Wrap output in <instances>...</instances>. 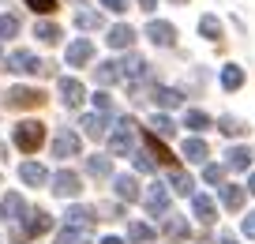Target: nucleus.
<instances>
[{
	"label": "nucleus",
	"mask_w": 255,
	"mask_h": 244,
	"mask_svg": "<svg viewBox=\"0 0 255 244\" xmlns=\"http://www.w3.org/2000/svg\"><path fill=\"white\" fill-rule=\"evenodd\" d=\"M146 38L154 41V45H173L176 41V26L173 23H161V19H154V23H146Z\"/></svg>",
	"instance_id": "9"
},
{
	"label": "nucleus",
	"mask_w": 255,
	"mask_h": 244,
	"mask_svg": "<svg viewBox=\"0 0 255 244\" xmlns=\"http://www.w3.org/2000/svg\"><path fill=\"white\" fill-rule=\"evenodd\" d=\"M154 102H158L161 109H176V105L184 102V94L173 90V87H154Z\"/></svg>",
	"instance_id": "25"
},
{
	"label": "nucleus",
	"mask_w": 255,
	"mask_h": 244,
	"mask_svg": "<svg viewBox=\"0 0 255 244\" xmlns=\"http://www.w3.org/2000/svg\"><path fill=\"white\" fill-rule=\"evenodd\" d=\"M203 181H207V184H222L225 181V169L222 166H203Z\"/></svg>",
	"instance_id": "39"
},
{
	"label": "nucleus",
	"mask_w": 255,
	"mask_h": 244,
	"mask_svg": "<svg viewBox=\"0 0 255 244\" xmlns=\"http://www.w3.org/2000/svg\"><path fill=\"white\" fill-rule=\"evenodd\" d=\"M184 158L188 162H207V139H199V135H191V139H184Z\"/></svg>",
	"instance_id": "22"
},
{
	"label": "nucleus",
	"mask_w": 255,
	"mask_h": 244,
	"mask_svg": "<svg viewBox=\"0 0 255 244\" xmlns=\"http://www.w3.org/2000/svg\"><path fill=\"white\" fill-rule=\"evenodd\" d=\"M102 244H124V241H120V237H105Z\"/></svg>",
	"instance_id": "47"
},
{
	"label": "nucleus",
	"mask_w": 255,
	"mask_h": 244,
	"mask_svg": "<svg viewBox=\"0 0 255 244\" xmlns=\"http://www.w3.org/2000/svg\"><path fill=\"white\" fill-rule=\"evenodd\" d=\"M56 87H60V98H64V105H72V109H75V105L83 102V98H87L83 83H79V79H72V75H64L60 83H56Z\"/></svg>",
	"instance_id": "12"
},
{
	"label": "nucleus",
	"mask_w": 255,
	"mask_h": 244,
	"mask_svg": "<svg viewBox=\"0 0 255 244\" xmlns=\"http://www.w3.org/2000/svg\"><path fill=\"white\" fill-rule=\"evenodd\" d=\"M150 128H154V135H161V139H169V135L176 132L173 117H165V113H154V117H150Z\"/></svg>",
	"instance_id": "30"
},
{
	"label": "nucleus",
	"mask_w": 255,
	"mask_h": 244,
	"mask_svg": "<svg viewBox=\"0 0 255 244\" xmlns=\"http://www.w3.org/2000/svg\"><path fill=\"white\" fill-rule=\"evenodd\" d=\"M248 192H252V196H255V173H252V181H248Z\"/></svg>",
	"instance_id": "48"
},
{
	"label": "nucleus",
	"mask_w": 255,
	"mask_h": 244,
	"mask_svg": "<svg viewBox=\"0 0 255 244\" xmlns=\"http://www.w3.org/2000/svg\"><path fill=\"white\" fill-rule=\"evenodd\" d=\"M49 229H53V218H49L45 211H34L26 226L11 229V237H15V241H30V237H41V233H49Z\"/></svg>",
	"instance_id": "3"
},
{
	"label": "nucleus",
	"mask_w": 255,
	"mask_h": 244,
	"mask_svg": "<svg viewBox=\"0 0 255 244\" xmlns=\"http://www.w3.org/2000/svg\"><path fill=\"white\" fill-rule=\"evenodd\" d=\"M154 4H158V0H139V8H143V11H154Z\"/></svg>",
	"instance_id": "44"
},
{
	"label": "nucleus",
	"mask_w": 255,
	"mask_h": 244,
	"mask_svg": "<svg viewBox=\"0 0 255 244\" xmlns=\"http://www.w3.org/2000/svg\"><path fill=\"white\" fill-rule=\"evenodd\" d=\"M191 211H195V218L203 222V226H210V222L218 218V207L210 196H191Z\"/></svg>",
	"instance_id": "15"
},
{
	"label": "nucleus",
	"mask_w": 255,
	"mask_h": 244,
	"mask_svg": "<svg viewBox=\"0 0 255 244\" xmlns=\"http://www.w3.org/2000/svg\"><path fill=\"white\" fill-rule=\"evenodd\" d=\"M94 79L102 83V87H113V83H117V79H124V75H120V64H117V60H102V64L94 68Z\"/></svg>",
	"instance_id": "19"
},
{
	"label": "nucleus",
	"mask_w": 255,
	"mask_h": 244,
	"mask_svg": "<svg viewBox=\"0 0 255 244\" xmlns=\"http://www.w3.org/2000/svg\"><path fill=\"white\" fill-rule=\"evenodd\" d=\"M222 203L229 207V211H240V207H244V188H240V184H222Z\"/></svg>",
	"instance_id": "27"
},
{
	"label": "nucleus",
	"mask_w": 255,
	"mask_h": 244,
	"mask_svg": "<svg viewBox=\"0 0 255 244\" xmlns=\"http://www.w3.org/2000/svg\"><path fill=\"white\" fill-rule=\"evenodd\" d=\"M109 49H131V41H135V30H131V26L128 23H120V26H113L109 30Z\"/></svg>",
	"instance_id": "16"
},
{
	"label": "nucleus",
	"mask_w": 255,
	"mask_h": 244,
	"mask_svg": "<svg viewBox=\"0 0 255 244\" xmlns=\"http://www.w3.org/2000/svg\"><path fill=\"white\" fill-rule=\"evenodd\" d=\"M34 38L56 45V41H60V26H56V23H38V26H34Z\"/></svg>",
	"instance_id": "33"
},
{
	"label": "nucleus",
	"mask_w": 255,
	"mask_h": 244,
	"mask_svg": "<svg viewBox=\"0 0 255 244\" xmlns=\"http://www.w3.org/2000/svg\"><path fill=\"white\" fill-rule=\"evenodd\" d=\"M90 56H94V45H90L87 38L72 41V45H68V68H83V64H90Z\"/></svg>",
	"instance_id": "13"
},
{
	"label": "nucleus",
	"mask_w": 255,
	"mask_h": 244,
	"mask_svg": "<svg viewBox=\"0 0 255 244\" xmlns=\"http://www.w3.org/2000/svg\"><path fill=\"white\" fill-rule=\"evenodd\" d=\"M102 8H109V11H128V0H102Z\"/></svg>",
	"instance_id": "42"
},
{
	"label": "nucleus",
	"mask_w": 255,
	"mask_h": 244,
	"mask_svg": "<svg viewBox=\"0 0 255 244\" xmlns=\"http://www.w3.org/2000/svg\"><path fill=\"white\" fill-rule=\"evenodd\" d=\"M143 139H146V147H150V158H158V162H165V166H173V150H169L165 143L158 139V135H154V132H146Z\"/></svg>",
	"instance_id": "23"
},
{
	"label": "nucleus",
	"mask_w": 255,
	"mask_h": 244,
	"mask_svg": "<svg viewBox=\"0 0 255 244\" xmlns=\"http://www.w3.org/2000/svg\"><path fill=\"white\" fill-rule=\"evenodd\" d=\"M83 150V139L72 132V128H60L56 132V139H53V158H75Z\"/></svg>",
	"instance_id": "5"
},
{
	"label": "nucleus",
	"mask_w": 255,
	"mask_h": 244,
	"mask_svg": "<svg viewBox=\"0 0 255 244\" xmlns=\"http://www.w3.org/2000/svg\"><path fill=\"white\" fill-rule=\"evenodd\" d=\"M94 109H98V113H109V109H113V98L105 94V90H102V94H94Z\"/></svg>",
	"instance_id": "41"
},
{
	"label": "nucleus",
	"mask_w": 255,
	"mask_h": 244,
	"mask_svg": "<svg viewBox=\"0 0 255 244\" xmlns=\"http://www.w3.org/2000/svg\"><path fill=\"white\" fill-rule=\"evenodd\" d=\"M56 244H87V241H83V229H72V226H68L60 237H56Z\"/></svg>",
	"instance_id": "37"
},
{
	"label": "nucleus",
	"mask_w": 255,
	"mask_h": 244,
	"mask_svg": "<svg viewBox=\"0 0 255 244\" xmlns=\"http://www.w3.org/2000/svg\"><path fill=\"white\" fill-rule=\"evenodd\" d=\"M165 237L169 241H184V237H188V222H184L180 214H169L165 218Z\"/></svg>",
	"instance_id": "28"
},
{
	"label": "nucleus",
	"mask_w": 255,
	"mask_h": 244,
	"mask_svg": "<svg viewBox=\"0 0 255 244\" xmlns=\"http://www.w3.org/2000/svg\"><path fill=\"white\" fill-rule=\"evenodd\" d=\"M11 143H15L23 154H34V150L45 143V124H41V120H23V124H15Z\"/></svg>",
	"instance_id": "1"
},
{
	"label": "nucleus",
	"mask_w": 255,
	"mask_h": 244,
	"mask_svg": "<svg viewBox=\"0 0 255 244\" xmlns=\"http://www.w3.org/2000/svg\"><path fill=\"white\" fill-rule=\"evenodd\" d=\"M184 128H191V132H203V128H210V117L203 109H188L184 113Z\"/></svg>",
	"instance_id": "31"
},
{
	"label": "nucleus",
	"mask_w": 255,
	"mask_h": 244,
	"mask_svg": "<svg viewBox=\"0 0 255 244\" xmlns=\"http://www.w3.org/2000/svg\"><path fill=\"white\" fill-rule=\"evenodd\" d=\"M0 214H4V222L26 218V199L19 196V192H8V196H4V203H0Z\"/></svg>",
	"instance_id": "11"
},
{
	"label": "nucleus",
	"mask_w": 255,
	"mask_h": 244,
	"mask_svg": "<svg viewBox=\"0 0 255 244\" xmlns=\"http://www.w3.org/2000/svg\"><path fill=\"white\" fill-rule=\"evenodd\" d=\"M19 34V19L15 15H0V38H15Z\"/></svg>",
	"instance_id": "35"
},
{
	"label": "nucleus",
	"mask_w": 255,
	"mask_h": 244,
	"mask_svg": "<svg viewBox=\"0 0 255 244\" xmlns=\"http://www.w3.org/2000/svg\"><path fill=\"white\" fill-rule=\"evenodd\" d=\"M38 15H49V11H56V0H26Z\"/></svg>",
	"instance_id": "40"
},
{
	"label": "nucleus",
	"mask_w": 255,
	"mask_h": 244,
	"mask_svg": "<svg viewBox=\"0 0 255 244\" xmlns=\"http://www.w3.org/2000/svg\"><path fill=\"white\" fill-rule=\"evenodd\" d=\"M244 237H255V211L244 218Z\"/></svg>",
	"instance_id": "43"
},
{
	"label": "nucleus",
	"mask_w": 255,
	"mask_h": 244,
	"mask_svg": "<svg viewBox=\"0 0 255 244\" xmlns=\"http://www.w3.org/2000/svg\"><path fill=\"white\" fill-rule=\"evenodd\" d=\"M154 237L158 233H154L146 222H131V226H128V241L131 244H154Z\"/></svg>",
	"instance_id": "24"
},
{
	"label": "nucleus",
	"mask_w": 255,
	"mask_h": 244,
	"mask_svg": "<svg viewBox=\"0 0 255 244\" xmlns=\"http://www.w3.org/2000/svg\"><path fill=\"white\" fill-rule=\"evenodd\" d=\"M109 147H113V154H117V158L135 154V120H131V117H120L117 120V128H113V135H109Z\"/></svg>",
	"instance_id": "2"
},
{
	"label": "nucleus",
	"mask_w": 255,
	"mask_h": 244,
	"mask_svg": "<svg viewBox=\"0 0 255 244\" xmlns=\"http://www.w3.org/2000/svg\"><path fill=\"white\" fill-rule=\"evenodd\" d=\"M79 128L90 135V139H102V135H105V128H109V120H105V113H87Z\"/></svg>",
	"instance_id": "17"
},
{
	"label": "nucleus",
	"mask_w": 255,
	"mask_h": 244,
	"mask_svg": "<svg viewBox=\"0 0 255 244\" xmlns=\"http://www.w3.org/2000/svg\"><path fill=\"white\" fill-rule=\"evenodd\" d=\"M75 26L79 30H102V15L98 11H75Z\"/></svg>",
	"instance_id": "32"
},
{
	"label": "nucleus",
	"mask_w": 255,
	"mask_h": 244,
	"mask_svg": "<svg viewBox=\"0 0 255 244\" xmlns=\"http://www.w3.org/2000/svg\"><path fill=\"white\" fill-rule=\"evenodd\" d=\"M218 128H222L225 135H240V132H244V124H240L237 117H222V120H218Z\"/></svg>",
	"instance_id": "38"
},
{
	"label": "nucleus",
	"mask_w": 255,
	"mask_h": 244,
	"mask_svg": "<svg viewBox=\"0 0 255 244\" xmlns=\"http://www.w3.org/2000/svg\"><path fill=\"white\" fill-rule=\"evenodd\" d=\"M199 34H207L210 41H218V38H222V23H218L214 15H203L199 19Z\"/></svg>",
	"instance_id": "34"
},
{
	"label": "nucleus",
	"mask_w": 255,
	"mask_h": 244,
	"mask_svg": "<svg viewBox=\"0 0 255 244\" xmlns=\"http://www.w3.org/2000/svg\"><path fill=\"white\" fill-rule=\"evenodd\" d=\"M8 71H19V75H38V71H49V68H45L34 53L15 49V53H8Z\"/></svg>",
	"instance_id": "4"
},
{
	"label": "nucleus",
	"mask_w": 255,
	"mask_h": 244,
	"mask_svg": "<svg viewBox=\"0 0 255 244\" xmlns=\"http://www.w3.org/2000/svg\"><path fill=\"white\" fill-rule=\"evenodd\" d=\"M222 87H225V90H240V87H244V68L229 64V68L222 71Z\"/></svg>",
	"instance_id": "29"
},
{
	"label": "nucleus",
	"mask_w": 255,
	"mask_h": 244,
	"mask_svg": "<svg viewBox=\"0 0 255 244\" xmlns=\"http://www.w3.org/2000/svg\"><path fill=\"white\" fill-rule=\"evenodd\" d=\"M195 244H214V237H207V233H203V237H199Z\"/></svg>",
	"instance_id": "46"
},
{
	"label": "nucleus",
	"mask_w": 255,
	"mask_h": 244,
	"mask_svg": "<svg viewBox=\"0 0 255 244\" xmlns=\"http://www.w3.org/2000/svg\"><path fill=\"white\" fill-rule=\"evenodd\" d=\"M19 177H23L30 188H41V184L53 181V177H49V169L41 166V162H23V166H19Z\"/></svg>",
	"instance_id": "10"
},
{
	"label": "nucleus",
	"mask_w": 255,
	"mask_h": 244,
	"mask_svg": "<svg viewBox=\"0 0 255 244\" xmlns=\"http://www.w3.org/2000/svg\"><path fill=\"white\" fill-rule=\"evenodd\" d=\"M41 102H45V94L34 90V87H11L8 90V105L11 109H34V105H41Z\"/></svg>",
	"instance_id": "7"
},
{
	"label": "nucleus",
	"mask_w": 255,
	"mask_h": 244,
	"mask_svg": "<svg viewBox=\"0 0 255 244\" xmlns=\"http://www.w3.org/2000/svg\"><path fill=\"white\" fill-rule=\"evenodd\" d=\"M135 169H139V173H154V169H158V162H154L146 150H135Z\"/></svg>",
	"instance_id": "36"
},
{
	"label": "nucleus",
	"mask_w": 255,
	"mask_h": 244,
	"mask_svg": "<svg viewBox=\"0 0 255 244\" xmlns=\"http://www.w3.org/2000/svg\"><path fill=\"white\" fill-rule=\"evenodd\" d=\"M113 188H117V196L124 199V203H135L143 192H139V184H135V177H128V173H120V177H113Z\"/></svg>",
	"instance_id": "14"
},
{
	"label": "nucleus",
	"mask_w": 255,
	"mask_h": 244,
	"mask_svg": "<svg viewBox=\"0 0 255 244\" xmlns=\"http://www.w3.org/2000/svg\"><path fill=\"white\" fill-rule=\"evenodd\" d=\"M173 4H184V0H173Z\"/></svg>",
	"instance_id": "49"
},
{
	"label": "nucleus",
	"mask_w": 255,
	"mask_h": 244,
	"mask_svg": "<svg viewBox=\"0 0 255 244\" xmlns=\"http://www.w3.org/2000/svg\"><path fill=\"white\" fill-rule=\"evenodd\" d=\"M64 218H68V226H72V229H90V226L98 222L90 207H72V211L64 214Z\"/></svg>",
	"instance_id": "18"
},
{
	"label": "nucleus",
	"mask_w": 255,
	"mask_h": 244,
	"mask_svg": "<svg viewBox=\"0 0 255 244\" xmlns=\"http://www.w3.org/2000/svg\"><path fill=\"white\" fill-rule=\"evenodd\" d=\"M87 173L98 177V181H102V177H113V162H109L105 154H90V158H87Z\"/></svg>",
	"instance_id": "26"
},
{
	"label": "nucleus",
	"mask_w": 255,
	"mask_h": 244,
	"mask_svg": "<svg viewBox=\"0 0 255 244\" xmlns=\"http://www.w3.org/2000/svg\"><path fill=\"white\" fill-rule=\"evenodd\" d=\"M143 203H146V211H150L154 218H169V188L165 184H150Z\"/></svg>",
	"instance_id": "6"
},
{
	"label": "nucleus",
	"mask_w": 255,
	"mask_h": 244,
	"mask_svg": "<svg viewBox=\"0 0 255 244\" xmlns=\"http://www.w3.org/2000/svg\"><path fill=\"white\" fill-rule=\"evenodd\" d=\"M222 244H240V241H237L233 233H225V237H222Z\"/></svg>",
	"instance_id": "45"
},
{
	"label": "nucleus",
	"mask_w": 255,
	"mask_h": 244,
	"mask_svg": "<svg viewBox=\"0 0 255 244\" xmlns=\"http://www.w3.org/2000/svg\"><path fill=\"white\" fill-rule=\"evenodd\" d=\"M225 166H229L233 173H244V169L252 166V150L248 147H233L229 154H225Z\"/></svg>",
	"instance_id": "20"
},
{
	"label": "nucleus",
	"mask_w": 255,
	"mask_h": 244,
	"mask_svg": "<svg viewBox=\"0 0 255 244\" xmlns=\"http://www.w3.org/2000/svg\"><path fill=\"white\" fill-rule=\"evenodd\" d=\"M79 188H83V181H79V173H72V169H60V173L53 177V196H60V199L79 196Z\"/></svg>",
	"instance_id": "8"
},
{
	"label": "nucleus",
	"mask_w": 255,
	"mask_h": 244,
	"mask_svg": "<svg viewBox=\"0 0 255 244\" xmlns=\"http://www.w3.org/2000/svg\"><path fill=\"white\" fill-rule=\"evenodd\" d=\"M169 188H173L176 196H191V192H195V181H191L184 169H176V166H173V173H169Z\"/></svg>",
	"instance_id": "21"
}]
</instances>
